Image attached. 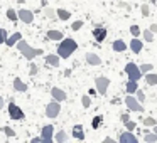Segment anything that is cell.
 Returning a JSON list of instances; mask_svg holds the SVG:
<instances>
[{
	"label": "cell",
	"mask_w": 157,
	"mask_h": 143,
	"mask_svg": "<svg viewBox=\"0 0 157 143\" xmlns=\"http://www.w3.org/2000/svg\"><path fill=\"white\" fill-rule=\"evenodd\" d=\"M59 54H49L46 56V64L48 66H52V68H58L59 66Z\"/></svg>",
	"instance_id": "obj_14"
},
{
	"label": "cell",
	"mask_w": 157,
	"mask_h": 143,
	"mask_svg": "<svg viewBox=\"0 0 157 143\" xmlns=\"http://www.w3.org/2000/svg\"><path fill=\"white\" fill-rule=\"evenodd\" d=\"M36 74H37V66L32 62V64H31V76H36Z\"/></svg>",
	"instance_id": "obj_40"
},
{
	"label": "cell",
	"mask_w": 157,
	"mask_h": 143,
	"mask_svg": "<svg viewBox=\"0 0 157 143\" xmlns=\"http://www.w3.org/2000/svg\"><path fill=\"white\" fill-rule=\"evenodd\" d=\"M81 103H83V106H85V108H90V105H91V98H90L88 94H85L81 98Z\"/></svg>",
	"instance_id": "obj_31"
},
{
	"label": "cell",
	"mask_w": 157,
	"mask_h": 143,
	"mask_svg": "<svg viewBox=\"0 0 157 143\" xmlns=\"http://www.w3.org/2000/svg\"><path fill=\"white\" fill-rule=\"evenodd\" d=\"M130 34L135 35V37H137V35H140V27H139V25H132V27H130Z\"/></svg>",
	"instance_id": "obj_37"
},
{
	"label": "cell",
	"mask_w": 157,
	"mask_h": 143,
	"mask_svg": "<svg viewBox=\"0 0 157 143\" xmlns=\"http://www.w3.org/2000/svg\"><path fill=\"white\" fill-rule=\"evenodd\" d=\"M142 47H144L142 41H139L137 37L130 41V49H132V52H133V54H139V52L142 51Z\"/></svg>",
	"instance_id": "obj_15"
},
{
	"label": "cell",
	"mask_w": 157,
	"mask_h": 143,
	"mask_svg": "<svg viewBox=\"0 0 157 143\" xmlns=\"http://www.w3.org/2000/svg\"><path fill=\"white\" fill-rule=\"evenodd\" d=\"M39 141H42V138H37V136H36V138L31 140V143H39Z\"/></svg>",
	"instance_id": "obj_42"
},
{
	"label": "cell",
	"mask_w": 157,
	"mask_h": 143,
	"mask_svg": "<svg viewBox=\"0 0 157 143\" xmlns=\"http://www.w3.org/2000/svg\"><path fill=\"white\" fill-rule=\"evenodd\" d=\"M59 111H61V105H59V101H56V99H52V101L46 106V116H48V118H58Z\"/></svg>",
	"instance_id": "obj_6"
},
{
	"label": "cell",
	"mask_w": 157,
	"mask_h": 143,
	"mask_svg": "<svg viewBox=\"0 0 157 143\" xmlns=\"http://www.w3.org/2000/svg\"><path fill=\"white\" fill-rule=\"evenodd\" d=\"M4 105H5V103H4V98H2V96H0V109L4 108Z\"/></svg>",
	"instance_id": "obj_44"
},
{
	"label": "cell",
	"mask_w": 157,
	"mask_h": 143,
	"mask_svg": "<svg viewBox=\"0 0 157 143\" xmlns=\"http://www.w3.org/2000/svg\"><path fill=\"white\" fill-rule=\"evenodd\" d=\"M125 72L128 74V79H132V81H139V79L142 78L140 68L137 64H133V62H128V64L125 66Z\"/></svg>",
	"instance_id": "obj_3"
},
{
	"label": "cell",
	"mask_w": 157,
	"mask_h": 143,
	"mask_svg": "<svg viewBox=\"0 0 157 143\" xmlns=\"http://www.w3.org/2000/svg\"><path fill=\"white\" fill-rule=\"evenodd\" d=\"M56 141H58V143H64L66 141V140H68V135H66V131H64V130H61V131H59L58 133V135H56Z\"/></svg>",
	"instance_id": "obj_24"
},
{
	"label": "cell",
	"mask_w": 157,
	"mask_h": 143,
	"mask_svg": "<svg viewBox=\"0 0 157 143\" xmlns=\"http://www.w3.org/2000/svg\"><path fill=\"white\" fill-rule=\"evenodd\" d=\"M150 31H152V32H157V24H152V25H150Z\"/></svg>",
	"instance_id": "obj_43"
},
{
	"label": "cell",
	"mask_w": 157,
	"mask_h": 143,
	"mask_svg": "<svg viewBox=\"0 0 157 143\" xmlns=\"http://www.w3.org/2000/svg\"><path fill=\"white\" fill-rule=\"evenodd\" d=\"M52 133H54V126H52V125H46L44 128H42V133H41L42 143H51L52 141Z\"/></svg>",
	"instance_id": "obj_8"
},
{
	"label": "cell",
	"mask_w": 157,
	"mask_h": 143,
	"mask_svg": "<svg viewBox=\"0 0 157 143\" xmlns=\"http://www.w3.org/2000/svg\"><path fill=\"white\" fill-rule=\"evenodd\" d=\"M73 136L76 140H85V131H83V126L81 125H75L73 126Z\"/></svg>",
	"instance_id": "obj_20"
},
{
	"label": "cell",
	"mask_w": 157,
	"mask_h": 143,
	"mask_svg": "<svg viewBox=\"0 0 157 143\" xmlns=\"http://www.w3.org/2000/svg\"><path fill=\"white\" fill-rule=\"evenodd\" d=\"M152 68H154L152 64H142V66H140V71H142V74H145V72L152 71Z\"/></svg>",
	"instance_id": "obj_32"
},
{
	"label": "cell",
	"mask_w": 157,
	"mask_h": 143,
	"mask_svg": "<svg viewBox=\"0 0 157 143\" xmlns=\"http://www.w3.org/2000/svg\"><path fill=\"white\" fill-rule=\"evenodd\" d=\"M118 103H120L118 98H113V99H112V105H118Z\"/></svg>",
	"instance_id": "obj_45"
},
{
	"label": "cell",
	"mask_w": 157,
	"mask_h": 143,
	"mask_svg": "<svg viewBox=\"0 0 157 143\" xmlns=\"http://www.w3.org/2000/svg\"><path fill=\"white\" fill-rule=\"evenodd\" d=\"M51 96H52V99H56V101H59V103H63V101H66V93L63 91V89H59V88H52L51 89Z\"/></svg>",
	"instance_id": "obj_11"
},
{
	"label": "cell",
	"mask_w": 157,
	"mask_h": 143,
	"mask_svg": "<svg viewBox=\"0 0 157 143\" xmlns=\"http://www.w3.org/2000/svg\"><path fill=\"white\" fill-rule=\"evenodd\" d=\"M9 116H10L12 119H22L25 116L24 111L14 103V99H10V103H9Z\"/></svg>",
	"instance_id": "obj_7"
},
{
	"label": "cell",
	"mask_w": 157,
	"mask_h": 143,
	"mask_svg": "<svg viewBox=\"0 0 157 143\" xmlns=\"http://www.w3.org/2000/svg\"><path fill=\"white\" fill-rule=\"evenodd\" d=\"M95 86H96V91H98V94L105 96V94H106V89H108V86H110V79L105 78V76H100V78L95 79Z\"/></svg>",
	"instance_id": "obj_5"
},
{
	"label": "cell",
	"mask_w": 157,
	"mask_h": 143,
	"mask_svg": "<svg viewBox=\"0 0 157 143\" xmlns=\"http://www.w3.org/2000/svg\"><path fill=\"white\" fill-rule=\"evenodd\" d=\"M155 2H157V0H150V4H155Z\"/></svg>",
	"instance_id": "obj_47"
},
{
	"label": "cell",
	"mask_w": 157,
	"mask_h": 143,
	"mask_svg": "<svg viewBox=\"0 0 157 143\" xmlns=\"http://www.w3.org/2000/svg\"><path fill=\"white\" fill-rule=\"evenodd\" d=\"M86 62L91 64V66H100L101 64V59H100V56L93 54V52H88V54H86Z\"/></svg>",
	"instance_id": "obj_17"
},
{
	"label": "cell",
	"mask_w": 157,
	"mask_h": 143,
	"mask_svg": "<svg viewBox=\"0 0 157 143\" xmlns=\"http://www.w3.org/2000/svg\"><path fill=\"white\" fill-rule=\"evenodd\" d=\"M120 119H122V123H127V121H128V115H127V113H123V115H120Z\"/></svg>",
	"instance_id": "obj_41"
},
{
	"label": "cell",
	"mask_w": 157,
	"mask_h": 143,
	"mask_svg": "<svg viewBox=\"0 0 157 143\" xmlns=\"http://www.w3.org/2000/svg\"><path fill=\"white\" fill-rule=\"evenodd\" d=\"M14 89H15V91H19V93H25V91H27V84H25L21 78H15L14 79Z\"/></svg>",
	"instance_id": "obj_18"
},
{
	"label": "cell",
	"mask_w": 157,
	"mask_h": 143,
	"mask_svg": "<svg viewBox=\"0 0 157 143\" xmlns=\"http://www.w3.org/2000/svg\"><path fill=\"white\" fill-rule=\"evenodd\" d=\"M120 143H137L139 140H137L135 135H132L130 131H123L122 135H120Z\"/></svg>",
	"instance_id": "obj_12"
},
{
	"label": "cell",
	"mask_w": 157,
	"mask_h": 143,
	"mask_svg": "<svg viewBox=\"0 0 157 143\" xmlns=\"http://www.w3.org/2000/svg\"><path fill=\"white\" fill-rule=\"evenodd\" d=\"M46 37L49 39V41H63V32L61 31H54V29H51V31H48V34H46Z\"/></svg>",
	"instance_id": "obj_13"
},
{
	"label": "cell",
	"mask_w": 157,
	"mask_h": 143,
	"mask_svg": "<svg viewBox=\"0 0 157 143\" xmlns=\"http://www.w3.org/2000/svg\"><path fill=\"white\" fill-rule=\"evenodd\" d=\"M81 27H83V20H76V22H73V24H71L73 31H79Z\"/></svg>",
	"instance_id": "obj_36"
},
{
	"label": "cell",
	"mask_w": 157,
	"mask_h": 143,
	"mask_svg": "<svg viewBox=\"0 0 157 143\" xmlns=\"http://www.w3.org/2000/svg\"><path fill=\"white\" fill-rule=\"evenodd\" d=\"M137 89H139V84H137V81H132V79H128V82H127V86H125V91L128 93V94H133V93H137Z\"/></svg>",
	"instance_id": "obj_21"
},
{
	"label": "cell",
	"mask_w": 157,
	"mask_h": 143,
	"mask_svg": "<svg viewBox=\"0 0 157 143\" xmlns=\"http://www.w3.org/2000/svg\"><path fill=\"white\" fill-rule=\"evenodd\" d=\"M112 47H113V51H115V52H123V51H127V44L122 41V39H117V41H113Z\"/></svg>",
	"instance_id": "obj_19"
},
{
	"label": "cell",
	"mask_w": 157,
	"mask_h": 143,
	"mask_svg": "<svg viewBox=\"0 0 157 143\" xmlns=\"http://www.w3.org/2000/svg\"><path fill=\"white\" fill-rule=\"evenodd\" d=\"M22 39V34L21 32H15V34H12L10 37H7V41H5V44L9 46V47H14L15 44H17L19 41Z\"/></svg>",
	"instance_id": "obj_16"
},
{
	"label": "cell",
	"mask_w": 157,
	"mask_h": 143,
	"mask_svg": "<svg viewBox=\"0 0 157 143\" xmlns=\"http://www.w3.org/2000/svg\"><path fill=\"white\" fill-rule=\"evenodd\" d=\"M154 125H157V121H155V118H152V116H149V118L144 119V126H154Z\"/></svg>",
	"instance_id": "obj_30"
},
{
	"label": "cell",
	"mask_w": 157,
	"mask_h": 143,
	"mask_svg": "<svg viewBox=\"0 0 157 143\" xmlns=\"http://www.w3.org/2000/svg\"><path fill=\"white\" fill-rule=\"evenodd\" d=\"M2 130H4V133H5L7 136H10V138H12V136H15V131L10 128V126H4Z\"/></svg>",
	"instance_id": "obj_33"
},
{
	"label": "cell",
	"mask_w": 157,
	"mask_h": 143,
	"mask_svg": "<svg viewBox=\"0 0 157 143\" xmlns=\"http://www.w3.org/2000/svg\"><path fill=\"white\" fill-rule=\"evenodd\" d=\"M127 105V108L130 109V111H135V113H142L144 111V106H142V103L139 101L137 98H133L132 94H128L125 98V101H123Z\"/></svg>",
	"instance_id": "obj_4"
},
{
	"label": "cell",
	"mask_w": 157,
	"mask_h": 143,
	"mask_svg": "<svg viewBox=\"0 0 157 143\" xmlns=\"http://www.w3.org/2000/svg\"><path fill=\"white\" fill-rule=\"evenodd\" d=\"M101 121H103V116L101 115H98V116H95V118H93V121H91V126H93V128H98V126L100 125H101Z\"/></svg>",
	"instance_id": "obj_28"
},
{
	"label": "cell",
	"mask_w": 157,
	"mask_h": 143,
	"mask_svg": "<svg viewBox=\"0 0 157 143\" xmlns=\"http://www.w3.org/2000/svg\"><path fill=\"white\" fill-rule=\"evenodd\" d=\"M15 47H17L19 51H21V54L24 56V57L27 59V61H32L34 57H37V56H41L42 52H44L42 49H34L32 46H29L27 42L24 41V39H21V41H19L17 44H15Z\"/></svg>",
	"instance_id": "obj_1"
},
{
	"label": "cell",
	"mask_w": 157,
	"mask_h": 143,
	"mask_svg": "<svg viewBox=\"0 0 157 143\" xmlns=\"http://www.w3.org/2000/svg\"><path fill=\"white\" fill-rule=\"evenodd\" d=\"M145 81L149 86H155L157 84V74L155 72H145Z\"/></svg>",
	"instance_id": "obj_23"
},
{
	"label": "cell",
	"mask_w": 157,
	"mask_h": 143,
	"mask_svg": "<svg viewBox=\"0 0 157 143\" xmlns=\"http://www.w3.org/2000/svg\"><path fill=\"white\" fill-rule=\"evenodd\" d=\"M140 12H142V15H144V17H149V14H150V9L147 7V5H142V7H140Z\"/></svg>",
	"instance_id": "obj_39"
},
{
	"label": "cell",
	"mask_w": 157,
	"mask_h": 143,
	"mask_svg": "<svg viewBox=\"0 0 157 143\" xmlns=\"http://www.w3.org/2000/svg\"><path fill=\"white\" fill-rule=\"evenodd\" d=\"M56 14H58V17L61 19V20H69V19H71V12L66 10V9H58Z\"/></svg>",
	"instance_id": "obj_22"
},
{
	"label": "cell",
	"mask_w": 157,
	"mask_h": 143,
	"mask_svg": "<svg viewBox=\"0 0 157 143\" xmlns=\"http://www.w3.org/2000/svg\"><path fill=\"white\" fill-rule=\"evenodd\" d=\"M5 41H7V32H5V29L0 27V46L4 44Z\"/></svg>",
	"instance_id": "obj_34"
},
{
	"label": "cell",
	"mask_w": 157,
	"mask_h": 143,
	"mask_svg": "<svg viewBox=\"0 0 157 143\" xmlns=\"http://www.w3.org/2000/svg\"><path fill=\"white\" fill-rule=\"evenodd\" d=\"M91 34H93V37H95L96 42H103L106 39V29L103 27V25H96Z\"/></svg>",
	"instance_id": "obj_9"
},
{
	"label": "cell",
	"mask_w": 157,
	"mask_h": 143,
	"mask_svg": "<svg viewBox=\"0 0 157 143\" xmlns=\"http://www.w3.org/2000/svg\"><path fill=\"white\" fill-rule=\"evenodd\" d=\"M76 49H78L76 41H73V39H63L61 44H59V47H58V54H59V57L68 59L69 56L76 51Z\"/></svg>",
	"instance_id": "obj_2"
},
{
	"label": "cell",
	"mask_w": 157,
	"mask_h": 143,
	"mask_svg": "<svg viewBox=\"0 0 157 143\" xmlns=\"http://www.w3.org/2000/svg\"><path fill=\"white\" fill-rule=\"evenodd\" d=\"M152 130H154V133H157V125H154V128H152Z\"/></svg>",
	"instance_id": "obj_46"
},
{
	"label": "cell",
	"mask_w": 157,
	"mask_h": 143,
	"mask_svg": "<svg viewBox=\"0 0 157 143\" xmlns=\"http://www.w3.org/2000/svg\"><path fill=\"white\" fill-rule=\"evenodd\" d=\"M123 125H125V128L128 130V131H132V130H135L137 123H135V121H130V119H128V121H127V123H123Z\"/></svg>",
	"instance_id": "obj_35"
},
{
	"label": "cell",
	"mask_w": 157,
	"mask_h": 143,
	"mask_svg": "<svg viewBox=\"0 0 157 143\" xmlns=\"http://www.w3.org/2000/svg\"><path fill=\"white\" fill-rule=\"evenodd\" d=\"M144 140H145L147 143L157 141V133H145V135H144Z\"/></svg>",
	"instance_id": "obj_26"
},
{
	"label": "cell",
	"mask_w": 157,
	"mask_h": 143,
	"mask_svg": "<svg viewBox=\"0 0 157 143\" xmlns=\"http://www.w3.org/2000/svg\"><path fill=\"white\" fill-rule=\"evenodd\" d=\"M144 41L145 42H152L154 41V32L150 31V29H145V31H144Z\"/></svg>",
	"instance_id": "obj_25"
},
{
	"label": "cell",
	"mask_w": 157,
	"mask_h": 143,
	"mask_svg": "<svg viewBox=\"0 0 157 143\" xmlns=\"http://www.w3.org/2000/svg\"><path fill=\"white\" fill-rule=\"evenodd\" d=\"M17 14H19V20H22L24 24H31L34 20V14L31 10H27V9H21Z\"/></svg>",
	"instance_id": "obj_10"
},
{
	"label": "cell",
	"mask_w": 157,
	"mask_h": 143,
	"mask_svg": "<svg viewBox=\"0 0 157 143\" xmlns=\"http://www.w3.org/2000/svg\"><path fill=\"white\" fill-rule=\"evenodd\" d=\"M7 17L10 19L12 22H17L19 20V14L14 10V9H9V10H7Z\"/></svg>",
	"instance_id": "obj_27"
},
{
	"label": "cell",
	"mask_w": 157,
	"mask_h": 143,
	"mask_svg": "<svg viewBox=\"0 0 157 143\" xmlns=\"http://www.w3.org/2000/svg\"><path fill=\"white\" fill-rule=\"evenodd\" d=\"M137 99H139L140 103H144V101H145V94H144V91H142V89H137Z\"/></svg>",
	"instance_id": "obj_38"
},
{
	"label": "cell",
	"mask_w": 157,
	"mask_h": 143,
	"mask_svg": "<svg viewBox=\"0 0 157 143\" xmlns=\"http://www.w3.org/2000/svg\"><path fill=\"white\" fill-rule=\"evenodd\" d=\"M44 15H46V17H49V19H52L56 15V10H54V9H51V7H46L44 9Z\"/></svg>",
	"instance_id": "obj_29"
}]
</instances>
